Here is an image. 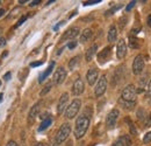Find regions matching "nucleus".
Returning a JSON list of instances; mask_svg holds the SVG:
<instances>
[{"label":"nucleus","mask_w":151,"mask_h":146,"mask_svg":"<svg viewBox=\"0 0 151 146\" xmlns=\"http://www.w3.org/2000/svg\"><path fill=\"white\" fill-rule=\"evenodd\" d=\"M127 53V45H126V41L123 39L119 40L117 42V46H116V56L119 60H122Z\"/></svg>","instance_id":"10"},{"label":"nucleus","mask_w":151,"mask_h":146,"mask_svg":"<svg viewBox=\"0 0 151 146\" xmlns=\"http://www.w3.org/2000/svg\"><path fill=\"white\" fill-rule=\"evenodd\" d=\"M143 69H144V60L142 55H137L132 62V73L134 75H139L143 72Z\"/></svg>","instance_id":"6"},{"label":"nucleus","mask_w":151,"mask_h":146,"mask_svg":"<svg viewBox=\"0 0 151 146\" xmlns=\"http://www.w3.org/2000/svg\"><path fill=\"white\" fill-rule=\"evenodd\" d=\"M78 34H79V28H77V27L70 28V29H68V31L62 35L60 41L64 42V41H66V40H72V39H75Z\"/></svg>","instance_id":"13"},{"label":"nucleus","mask_w":151,"mask_h":146,"mask_svg":"<svg viewBox=\"0 0 151 146\" xmlns=\"http://www.w3.org/2000/svg\"><path fill=\"white\" fill-rule=\"evenodd\" d=\"M98 2H100V0H91V1H86L84 5L88 6V5H94V4H98Z\"/></svg>","instance_id":"30"},{"label":"nucleus","mask_w":151,"mask_h":146,"mask_svg":"<svg viewBox=\"0 0 151 146\" xmlns=\"http://www.w3.org/2000/svg\"><path fill=\"white\" fill-rule=\"evenodd\" d=\"M99 77V70L96 68H91L87 74H86V80H87V83L90 85H93L96 81V78Z\"/></svg>","instance_id":"14"},{"label":"nucleus","mask_w":151,"mask_h":146,"mask_svg":"<svg viewBox=\"0 0 151 146\" xmlns=\"http://www.w3.org/2000/svg\"><path fill=\"white\" fill-rule=\"evenodd\" d=\"M136 95H137V89L135 85L129 84L127 85L121 95V99L123 101H127V102H135V98H136Z\"/></svg>","instance_id":"4"},{"label":"nucleus","mask_w":151,"mask_h":146,"mask_svg":"<svg viewBox=\"0 0 151 146\" xmlns=\"http://www.w3.org/2000/svg\"><path fill=\"white\" fill-rule=\"evenodd\" d=\"M63 23H64V22H59V23H58V25H56V26H55V28H54V29H55V31H56L57 28H58V27H59V26H62V25H63Z\"/></svg>","instance_id":"40"},{"label":"nucleus","mask_w":151,"mask_h":146,"mask_svg":"<svg viewBox=\"0 0 151 146\" xmlns=\"http://www.w3.org/2000/svg\"><path fill=\"white\" fill-rule=\"evenodd\" d=\"M91 36H92V29H90V28L84 29L81 33V36H80V42H86L87 40L91 39Z\"/></svg>","instance_id":"19"},{"label":"nucleus","mask_w":151,"mask_h":146,"mask_svg":"<svg viewBox=\"0 0 151 146\" xmlns=\"http://www.w3.org/2000/svg\"><path fill=\"white\" fill-rule=\"evenodd\" d=\"M76 46H77V42H75V41H73V42H70V43L68 45V47H69L70 49H73Z\"/></svg>","instance_id":"35"},{"label":"nucleus","mask_w":151,"mask_h":146,"mask_svg":"<svg viewBox=\"0 0 151 146\" xmlns=\"http://www.w3.org/2000/svg\"><path fill=\"white\" fill-rule=\"evenodd\" d=\"M90 117L87 115H80L77 120H76V126H75V137L77 139H80L85 136L87 128L90 126Z\"/></svg>","instance_id":"1"},{"label":"nucleus","mask_w":151,"mask_h":146,"mask_svg":"<svg viewBox=\"0 0 151 146\" xmlns=\"http://www.w3.org/2000/svg\"><path fill=\"white\" fill-rule=\"evenodd\" d=\"M27 18H28V17H27V15H23V17H22V18H20L19 22H18V23H17V25H15V27H19V26H21V25H22V23H23V22H24V21H26V20H27Z\"/></svg>","instance_id":"29"},{"label":"nucleus","mask_w":151,"mask_h":146,"mask_svg":"<svg viewBox=\"0 0 151 146\" xmlns=\"http://www.w3.org/2000/svg\"><path fill=\"white\" fill-rule=\"evenodd\" d=\"M6 146H18V144H17L14 140H11V142H8V143H7V145Z\"/></svg>","instance_id":"37"},{"label":"nucleus","mask_w":151,"mask_h":146,"mask_svg":"<svg viewBox=\"0 0 151 146\" xmlns=\"http://www.w3.org/2000/svg\"><path fill=\"white\" fill-rule=\"evenodd\" d=\"M70 133H71V126H70V124L64 123V124L59 128V130L57 131L56 137H55V143H56L57 145L62 144L64 140H66V138L69 137Z\"/></svg>","instance_id":"2"},{"label":"nucleus","mask_w":151,"mask_h":146,"mask_svg":"<svg viewBox=\"0 0 151 146\" xmlns=\"http://www.w3.org/2000/svg\"><path fill=\"white\" fill-rule=\"evenodd\" d=\"M65 77H66V70L63 67H59V68H57L55 74H54L52 81L56 85H59L65 81Z\"/></svg>","instance_id":"8"},{"label":"nucleus","mask_w":151,"mask_h":146,"mask_svg":"<svg viewBox=\"0 0 151 146\" xmlns=\"http://www.w3.org/2000/svg\"><path fill=\"white\" fill-rule=\"evenodd\" d=\"M34 146H44V144L43 143H37V144H35Z\"/></svg>","instance_id":"44"},{"label":"nucleus","mask_w":151,"mask_h":146,"mask_svg":"<svg viewBox=\"0 0 151 146\" xmlns=\"http://www.w3.org/2000/svg\"><path fill=\"white\" fill-rule=\"evenodd\" d=\"M79 146H84V145H83V144H81V145H79Z\"/></svg>","instance_id":"47"},{"label":"nucleus","mask_w":151,"mask_h":146,"mask_svg":"<svg viewBox=\"0 0 151 146\" xmlns=\"http://www.w3.org/2000/svg\"><path fill=\"white\" fill-rule=\"evenodd\" d=\"M42 61H36V62H33V63H30V67L32 68H34V67H38V66H42Z\"/></svg>","instance_id":"31"},{"label":"nucleus","mask_w":151,"mask_h":146,"mask_svg":"<svg viewBox=\"0 0 151 146\" xmlns=\"http://www.w3.org/2000/svg\"><path fill=\"white\" fill-rule=\"evenodd\" d=\"M0 2H1V1H0Z\"/></svg>","instance_id":"49"},{"label":"nucleus","mask_w":151,"mask_h":146,"mask_svg":"<svg viewBox=\"0 0 151 146\" xmlns=\"http://www.w3.org/2000/svg\"><path fill=\"white\" fill-rule=\"evenodd\" d=\"M80 107H81V101L78 99V98L73 99V101L70 103V105L65 110V117H66L68 119L75 118L76 116L78 115L79 110H80Z\"/></svg>","instance_id":"3"},{"label":"nucleus","mask_w":151,"mask_h":146,"mask_svg":"<svg viewBox=\"0 0 151 146\" xmlns=\"http://www.w3.org/2000/svg\"><path fill=\"white\" fill-rule=\"evenodd\" d=\"M0 84H1V82H0Z\"/></svg>","instance_id":"48"},{"label":"nucleus","mask_w":151,"mask_h":146,"mask_svg":"<svg viewBox=\"0 0 151 146\" xmlns=\"http://www.w3.org/2000/svg\"><path fill=\"white\" fill-rule=\"evenodd\" d=\"M121 139H122L123 142H126V145H127V146L132 145V140H130V138H129L128 136H124V137H122Z\"/></svg>","instance_id":"27"},{"label":"nucleus","mask_w":151,"mask_h":146,"mask_svg":"<svg viewBox=\"0 0 151 146\" xmlns=\"http://www.w3.org/2000/svg\"><path fill=\"white\" fill-rule=\"evenodd\" d=\"M54 66H55V62H51V63H50V66L47 68V70H45L43 74H41V75H40V78H38V82H40V83H42V82H43V81H44V80H45V78L51 74L52 69H54Z\"/></svg>","instance_id":"18"},{"label":"nucleus","mask_w":151,"mask_h":146,"mask_svg":"<svg viewBox=\"0 0 151 146\" xmlns=\"http://www.w3.org/2000/svg\"><path fill=\"white\" fill-rule=\"evenodd\" d=\"M150 142H151V131L148 132V133L144 136V138H143V143H144V144H148V143H150Z\"/></svg>","instance_id":"26"},{"label":"nucleus","mask_w":151,"mask_h":146,"mask_svg":"<svg viewBox=\"0 0 151 146\" xmlns=\"http://www.w3.org/2000/svg\"><path fill=\"white\" fill-rule=\"evenodd\" d=\"M4 78H5V81H9V78H11V73L8 72V73L5 74V76H4Z\"/></svg>","instance_id":"36"},{"label":"nucleus","mask_w":151,"mask_h":146,"mask_svg":"<svg viewBox=\"0 0 151 146\" xmlns=\"http://www.w3.org/2000/svg\"><path fill=\"white\" fill-rule=\"evenodd\" d=\"M106 89H107V78H106V75H102L100 78H99V81H98V83H96V87H95L94 89V93L96 97H100V96H102L105 91H106Z\"/></svg>","instance_id":"5"},{"label":"nucleus","mask_w":151,"mask_h":146,"mask_svg":"<svg viewBox=\"0 0 151 146\" xmlns=\"http://www.w3.org/2000/svg\"><path fill=\"white\" fill-rule=\"evenodd\" d=\"M40 2H41L40 0H34V1H32V2H30V6H35V5H38Z\"/></svg>","instance_id":"38"},{"label":"nucleus","mask_w":151,"mask_h":146,"mask_svg":"<svg viewBox=\"0 0 151 146\" xmlns=\"http://www.w3.org/2000/svg\"><path fill=\"white\" fill-rule=\"evenodd\" d=\"M112 146H126L124 145V143H123V140L120 138V139H117L115 143H113V145Z\"/></svg>","instance_id":"28"},{"label":"nucleus","mask_w":151,"mask_h":146,"mask_svg":"<svg viewBox=\"0 0 151 146\" xmlns=\"http://www.w3.org/2000/svg\"><path fill=\"white\" fill-rule=\"evenodd\" d=\"M126 20H127L126 17H122V18H121V25H120V27H121V28H123V27H124V25H126Z\"/></svg>","instance_id":"34"},{"label":"nucleus","mask_w":151,"mask_h":146,"mask_svg":"<svg viewBox=\"0 0 151 146\" xmlns=\"http://www.w3.org/2000/svg\"><path fill=\"white\" fill-rule=\"evenodd\" d=\"M2 98H4V92H0V103H1Z\"/></svg>","instance_id":"43"},{"label":"nucleus","mask_w":151,"mask_h":146,"mask_svg":"<svg viewBox=\"0 0 151 146\" xmlns=\"http://www.w3.org/2000/svg\"><path fill=\"white\" fill-rule=\"evenodd\" d=\"M120 8H122V5H116V6H114L113 8L108 9V11L105 13V15H106V17H108V15H112V14H114L116 11H119Z\"/></svg>","instance_id":"24"},{"label":"nucleus","mask_w":151,"mask_h":146,"mask_svg":"<svg viewBox=\"0 0 151 146\" xmlns=\"http://www.w3.org/2000/svg\"><path fill=\"white\" fill-rule=\"evenodd\" d=\"M111 55H112V47H106L105 49H102V50L98 54V62H99L100 64L106 63V62L111 58Z\"/></svg>","instance_id":"9"},{"label":"nucleus","mask_w":151,"mask_h":146,"mask_svg":"<svg viewBox=\"0 0 151 146\" xmlns=\"http://www.w3.org/2000/svg\"><path fill=\"white\" fill-rule=\"evenodd\" d=\"M84 89H85V85H84V82L81 78H77L72 85V93L75 96H79L84 92Z\"/></svg>","instance_id":"12"},{"label":"nucleus","mask_w":151,"mask_h":146,"mask_svg":"<svg viewBox=\"0 0 151 146\" xmlns=\"http://www.w3.org/2000/svg\"><path fill=\"white\" fill-rule=\"evenodd\" d=\"M38 112H40V103H36V104L30 109L29 113H28V118H27V120H28V124H29V125L35 120V118L37 117Z\"/></svg>","instance_id":"15"},{"label":"nucleus","mask_w":151,"mask_h":146,"mask_svg":"<svg viewBox=\"0 0 151 146\" xmlns=\"http://www.w3.org/2000/svg\"><path fill=\"white\" fill-rule=\"evenodd\" d=\"M120 104L124 108V109L132 110L135 105H136V102H127V101H123V99H120Z\"/></svg>","instance_id":"22"},{"label":"nucleus","mask_w":151,"mask_h":146,"mask_svg":"<svg viewBox=\"0 0 151 146\" xmlns=\"http://www.w3.org/2000/svg\"><path fill=\"white\" fill-rule=\"evenodd\" d=\"M50 89H51V83H49V84H47L43 89H42V91L40 92V96H44V95H47L48 92L50 91Z\"/></svg>","instance_id":"25"},{"label":"nucleus","mask_w":151,"mask_h":146,"mask_svg":"<svg viewBox=\"0 0 151 146\" xmlns=\"http://www.w3.org/2000/svg\"><path fill=\"white\" fill-rule=\"evenodd\" d=\"M119 110L113 109L108 115H107V118H106V125L108 128H114L116 125V122H117V118H119Z\"/></svg>","instance_id":"7"},{"label":"nucleus","mask_w":151,"mask_h":146,"mask_svg":"<svg viewBox=\"0 0 151 146\" xmlns=\"http://www.w3.org/2000/svg\"><path fill=\"white\" fill-rule=\"evenodd\" d=\"M79 61H80V56H75L73 58H71L70 62H69V69H70V70L76 69L77 66L79 64Z\"/></svg>","instance_id":"20"},{"label":"nucleus","mask_w":151,"mask_h":146,"mask_svg":"<svg viewBox=\"0 0 151 146\" xmlns=\"http://www.w3.org/2000/svg\"><path fill=\"white\" fill-rule=\"evenodd\" d=\"M4 14H5V9H2V8H1V9H0V17H2Z\"/></svg>","instance_id":"42"},{"label":"nucleus","mask_w":151,"mask_h":146,"mask_svg":"<svg viewBox=\"0 0 151 146\" xmlns=\"http://www.w3.org/2000/svg\"><path fill=\"white\" fill-rule=\"evenodd\" d=\"M135 4H136V1H130V4H129V5H128V6H127V7H126V9H127V12H128V11H130V9H132V7H134V6H135Z\"/></svg>","instance_id":"32"},{"label":"nucleus","mask_w":151,"mask_h":146,"mask_svg":"<svg viewBox=\"0 0 151 146\" xmlns=\"http://www.w3.org/2000/svg\"><path fill=\"white\" fill-rule=\"evenodd\" d=\"M6 43V41H5V39H0V46H4Z\"/></svg>","instance_id":"39"},{"label":"nucleus","mask_w":151,"mask_h":146,"mask_svg":"<svg viewBox=\"0 0 151 146\" xmlns=\"http://www.w3.org/2000/svg\"><path fill=\"white\" fill-rule=\"evenodd\" d=\"M96 49H98V46H96V45L91 46V47L87 49V52H86V54H85V60H86L87 62H90V61L93 58L94 54L96 53Z\"/></svg>","instance_id":"17"},{"label":"nucleus","mask_w":151,"mask_h":146,"mask_svg":"<svg viewBox=\"0 0 151 146\" xmlns=\"http://www.w3.org/2000/svg\"><path fill=\"white\" fill-rule=\"evenodd\" d=\"M147 97H151V81L149 82V85L147 89Z\"/></svg>","instance_id":"33"},{"label":"nucleus","mask_w":151,"mask_h":146,"mask_svg":"<svg viewBox=\"0 0 151 146\" xmlns=\"http://www.w3.org/2000/svg\"><path fill=\"white\" fill-rule=\"evenodd\" d=\"M116 37H117V29L114 25H112L109 27V31H108V34H107V40H108V42L112 43L116 40Z\"/></svg>","instance_id":"16"},{"label":"nucleus","mask_w":151,"mask_h":146,"mask_svg":"<svg viewBox=\"0 0 151 146\" xmlns=\"http://www.w3.org/2000/svg\"><path fill=\"white\" fill-rule=\"evenodd\" d=\"M147 81H148V75H144V76L141 78V81H139V90H138V91H142V90L147 87Z\"/></svg>","instance_id":"23"},{"label":"nucleus","mask_w":151,"mask_h":146,"mask_svg":"<svg viewBox=\"0 0 151 146\" xmlns=\"http://www.w3.org/2000/svg\"><path fill=\"white\" fill-rule=\"evenodd\" d=\"M7 54H8V53H7V52H5V53L2 54V57H5V56H7Z\"/></svg>","instance_id":"46"},{"label":"nucleus","mask_w":151,"mask_h":146,"mask_svg":"<svg viewBox=\"0 0 151 146\" xmlns=\"http://www.w3.org/2000/svg\"><path fill=\"white\" fill-rule=\"evenodd\" d=\"M51 123H52V119H51V117H48L47 119H44L42 123H41V125H40V128H38V131H43V130H45V128H48L50 125H51Z\"/></svg>","instance_id":"21"},{"label":"nucleus","mask_w":151,"mask_h":146,"mask_svg":"<svg viewBox=\"0 0 151 146\" xmlns=\"http://www.w3.org/2000/svg\"><path fill=\"white\" fill-rule=\"evenodd\" d=\"M148 25L151 27V14L149 15V18H148Z\"/></svg>","instance_id":"41"},{"label":"nucleus","mask_w":151,"mask_h":146,"mask_svg":"<svg viewBox=\"0 0 151 146\" xmlns=\"http://www.w3.org/2000/svg\"><path fill=\"white\" fill-rule=\"evenodd\" d=\"M19 2L20 4H24V2H27V0H20Z\"/></svg>","instance_id":"45"},{"label":"nucleus","mask_w":151,"mask_h":146,"mask_svg":"<svg viewBox=\"0 0 151 146\" xmlns=\"http://www.w3.org/2000/svg\"><path fill=\"white\" fill-rule=\"evenodd\" d=\"M69 103V93L68 92H64L60 98H59V102H58V105H57V112L60 115L64 112V110L66 109V105Z\"/></svg>","instance_id":"11"}]
</instances>
